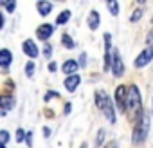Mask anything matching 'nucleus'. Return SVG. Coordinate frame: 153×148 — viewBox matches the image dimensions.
Returning <instances> with one entry per match:
<instances>
[{
	"label": "nucleus",
	"instance_id": "nucleus-1",
	"mask_svg": "<svg viewBox=\"0 0 153 148\" xmlns=\"http://www.w3.org/2000/svg\"><path fill=\"white\" fill-rule=\"evenodd\" d=\"M151 126V116L148 112H142L137 119H133V132H131V141L135 144H142L148 139Z\"/></svg>",
	"mask_w": 153,
	"mask_h": 148
},
{
	"label": "nucleus",
	"instance_id": "nucleus-2",
	"mask_svg": "<svg viewBox=\"0 0 153 148\" xmlns=\"http://www.w3.org/2000/svg\"><path fill=\"white\" fill-rule=\"evenodd\" d=\"M126 110L131 112V117L137 119L144 108H142V98H140V90L137 85H130L128 87V94H126Z\"/></svg>",
	"mask_w": 153,
	"mask_h": 148
},
{
	"label": "nucleus",
	"instance_id": "nucleus-3",
	"mask_svg": "<svg viewBox=\"0 0 153 148\" xmlns=\"http://www.w3.org/2000/svg\"><path fill=\"white\" fill-rule=\"evenodd\" d=\"M96 105L97 108L103 112V116L108 119V123H115V108H114V101L110 99L108 92L103 89V90H96Z\"/></svg>",
	"mask_w": 153,
	"mask_h": 148
},
{
	"label": "nucleus",
	"instance_id": "nucleus-4",
	"mask_svg": "<svg viewBox=\"0 0 153 148\" xmlns=\"http://www.w3.org/2000/svg\"><path fill=\"white\" fill-rule=\"evenodd\" d=\"M110 69H112V74L117 78H123L124 76V63H123V58H121V52L117 49L112 51V60H110Z\"/></svg>",
	"mask_w": 153,
	"mask_h": 148
},
{
	"label": "nucleus",
	"instance_id": "nucleus-5",
	"mask_svg": "<svg viewBox=\"0 0 153 148\" xmlns=\"http://www.w3.org/2000/svg\"><path fill=\"white\" fill-rule=\"evenodd\" d=\"M151 60H153V43H151V45H146V49H144L137 58H135L133 65H135L137 69H144Z\"/></svg>",
	"mask_w": 153,
	"mask_h": 148
},
{
	"label": "nucleus",
	"instance_id": "nucleus-6",
	"mask_svg": "<svg viewBox=\"0 0 153 148\" xmlns=\"http://www.w3.org/2000/svg\"><path fill=\"white\" fill-rule=\"evenodd\" d=\"M126 94H128V85H119L115 89L114 105H117V108L121 112H126Z\"/></svg>",
	"mask_w": 153,
	"mask_h": 148
},
{
	"label": "nucleus",
	"instance_id": "nucleus-7",
	"mask_svg": "<svg viewBox=\"0 0 153 148\" xmlns=\"http://www.w3.org/2000/svg\"><path fill=\"white\" fill-rule=\"evenodd\" d=\"M52 34H54V25H52V24H42V25H38V29H36V36H38V40H42V42H47Z\"/></svg>",
	"mask_w": 153,
	"mask_h": 148
},
{
	"label": "nucleus",
	"instance_id": "nucleus-8",
	"mask_svg": "<svg viewBox=\"0 0 153 148\" xmlns=\"http://www.w3.org/2000/svg\"><path fill=\"white\" fill-rule=\"evenodd\" d=\"M79 83H81V76H79V74H72V76H67L65 81H63L67 92H76V89L79 87Z\"/></svg>",
	"mask_w": 153,
	"mask_h": 148
},
{
	"label": "nucleus",
	"instance_id": "nucleus-9",
	"mask_svg": "<svg viewBox=\"0 0 153 148\" xmlns=\"http://www.w3.org/2000/svg\"><path fill=\"white\" fill-rule=\"evenodd\" d=\"M78 69H79V65H78V61H76V60H67V61H63V65H61V72L67 74V76L78 74Z\"/></svg>",
	"mask_w": 153,
	"mask_h": 148
},
{
	"label": "nucleus",
	"instance_id": "nucleus-10",
	"mask_svg": "<svg viewBox=\"0 0 153 148\" xmlns=\"http://www.w3.org/2000/svg\"><path fill=\"white\" fill-rule=\"evenodd\" d=\"M22 51H24V54L29 56V58H36V56H38V47H36V43H34L33 40H25V42L22 43Z\"/></svg>",
	"mask_w": 153,
	"mask_h": 148
},
{
	"label": "nucleus",
	"instance_id": "nucleus-11",
	"mask_svg": "<svg viewBox=\"0 0 153 148\" xmlns=\"http://www.w3.org/2000/svg\"><path fill=\"white\" fill-rule=\"evenodd\" d=\"M87 24H88V29H90V31H97V29H99L101 16H99V13H97L96 9L90 11V15H88V18H87Z\"/></svg>",
	"mask_w": 153,
	"mask_h": 148
},
{
	"label": "nucleus",
	"instance_id": "nucleus-12",
	"mask_svg": "<svg viewBox=\"0 0 153 148\" xmlns=\"http://www.w3.org/2000/svg\"><path fill=\"white\" fill-rule=\"evenodd\" d=\"M13 63V54L9 49H0V67L2 69H7L9 65Z\"/></svg>",
	"mask_w": 153,
	"mask_h": 148
},
{
	"label": "nucleus",
	"instance_id": "nucleus-13",
	"mask_svg": "<svg viewBox=\"0 0 153 148\" xmlns=\"http://www.w3.org/2000/svg\"><path fill=\"white\" fill-rule=\"evenodd\" d=\"M15 107V98L13 96H0V110L7 112Z\"/></svg>",
	"mask_w": 153,
	"mask_h": 148
},
{
	"label": "nucleus",
	"instance_id": "nucleus-14",
	"mask_svg": "<svg viewBox=\"0 0 153 148\" xmlns=\"http://www.w3.org/2000/svg\"><path fill=\"white\" fill-rule=\"evenodd\" d=\"M36 9L42 16H47L51 11H52V4L51 2H45V0H40V2H36Z\"/></svg>",
	"mask_w": 153,
	"mask_h": 148
},
{
	"label": "nucleus",
	"instance_id": "nucleus-15",
	"mask_svg": "<svg viewBox=\"0 0 153 148\" xmlns=\"http://www.w3.org/2000/svg\"><path fill=\"white\" fill-rule=\"evenodd\" d=\"M70 15H72V13H70L68 9L61 11V13H59V15L56 16V24H58V25H65V24H67V22L70 20Z\"/></svg>",
	"mask_w": 153,
	"mask_h": 148
},
{
	"label": "nucleus",
	"instance_id": "nucleus-16",
	"mask_svg": "<svg viewBox=\"0 0 153 148\" xmlns=\"http://www.w3.org/2000/svg\"><path fill=\"white\" fill-rule=\"evenodd\" d=\"M61 43H63L65 49H74V47H76V42L70 38V34H63V36H61Z\"/></svg>",
	"mask_w": 153,
	"mask_h": 148
},
{
	"label": "nucleus",
	"instance_id": "nucleus-17",
	"mask_svg": "<svg viewBox=\"0 0 153 148\" xmlns=\"http://www.w3.org/2000/svg\"><path fill=\"white\" fill-rule=\"evenodd\" d=\"M106 7H108V11H110L112 16H117V15H119V4L114 2V0H108V2H106Z\"/></svg>",
	"mask_w": 153,
	"mask_h": 148
},
{
	"label": "nucleus",
	"instance_id": "nucleus-18",
	"mask_svg": "<svg viewBox=\"0 0 153 148\" xmlns=\"http://www.w3.org/2000/svg\"><path fill=\"white\" fill-rule=\"evenodd\" d=\"M105 137H106V132L101 128L99 132H97V135H96V148H99L101 144H103V141H105Z\"/></svg>",
	"mask_w": 153,
	"mask_h": 148
},
{
	"label": "nucleus",
	"instance_id": "nucleus-19",
	"mask_svg": "<svg viewBox=\"0 0 153 148\" xmlns=\"http://www.w3.org/2000/svg\"><path fill=\"white\" fill-rule=\"evenodd\" d=\"M33 74H34V61H27L25 63V76L27 78H33Z\"/></svg>",
	"mask_w": 153,
	"mask_h": 148
},
{
	"label": "nucleus",
	"instance_id": "nucleus-20",
	"mask_svg": "<svg viewBox=\"0 0 153 148\" xmlns=\"http://www.w3.org/2000/svg\"><path fill=\"white\" fill-rule=\"evenodd\" d=\"M142 15H144V11H142L140 7H137V9L133 11V15L130 16V22H139V20L142 18Z\"/></svg>",
	"mask_w": 153,
	"mask_h": 148
},
{
	"label": "nucleus",
	"instance_id": "nucleus-21",
	"mask_svg": "<svg viewBox=\"0 0 153 148\" xmlns=\"http://www.w3.org/2000/svg\"><path fill=\"white\" fill-rule=\"evenodd\" d=\"M9 137H11V135H9L7 130H0V144H4V146H6L7 141H9Z\"/></svg>",
	"mask_w": 153,
	"mask_h": 148
},
{
	"label": "nucleus",
	"instance_id": "nucleus-22",
	"mask_svg": "<svg viewBox=\"0 0 153 148\" xmlns=\"http://www.w3.org/2000/svg\"><path fill=\"white\" fill-rule=\"evenodd\" d=\"M0 6H6V9H7L9 13H13L15 7H16V2H15V0H13V2H4V0H0Z\"/></svg>",
	"mask_w": 153,
	"mask_h": 148
},
{
	"label": "nucleus",
	"instance_id": "nucleus-23",
	"mask_svg": "<svg viewBox=\"0 0 153 148\" xmlns=\"http://www.w3.org/2000/svg\"><path fill=\"white\" fill-rule=\"evenodd\" d=\"M15 137H16V143H24V139H25V130H24V128H18Z\"/></svg>",
	"mask_w": 153,
	"mask_h": 148
},
{
	"label": "nucleus",
	"instance_id": "nucleus-24",
	"mask_svg": "<svg viewBox=\"0 0 153 148\" xmlns=\"http://www.w3.org/2000/svg\"><path fill=\"white\" fill-rule=\"evenodd\" d=\"M43 54H45V58H51V54H52V47H51L49 43H45V47H43Z\"/></svg>",
	"mask_w": 153,
	"mask_h": 148
},
{
	"label": "nucleus",
	"instance_id": "nucleus-25",
	"mask_svg": "<svg viewBox=\"0 0 153 148\" xmlns=\"http://www.w3.org/2000/svg\"><path fill=\"white\" fill-rule=\"evenodd\" d=\"M24 141H25V144H27V146H33V132H27Z\"/></svg>",
	"mask_w": 153,
	"mask_h": 148
},
{
	"label": "nucleus",
	"instance_id": "nucleus-26",
	"mask_svg": "<svg viewBox=\"0 0 153 148\" xmlns=\"http://www.w3.org/2000/svg\"><path fill=\"white\" fill-rule=\"evenodd\" d=\"M78 65H79V67H87V54H85V52L79 56V61H78Z\"/></svg>",
	"mask_w": 153,
	"mask_h": 148
},
{
	"label": "nucleus",
	"instance_id": "nucleus-27",
	"mask_svg": "<svg viewBox=\"0 0 153 148\" xmlns=\"http://www.w3.org/2000/svg\"><path fill=\"white\" fill-rule=\"evenodd\" d=\"M51 98H59V94H56V92H47V96H45V101H49Z\"/></svg>",
	"mask_w": 153,
	"mask_h": 148
},
{
	"label": "nucleus",
	"instance_id": "nucleus-28",
	"mask_svg": "<svg viewBox=\"0 0 153 148\" xmlns=\"http://www.w3.org/2000/svg\"><path fill=\"white\" fill-rule=\"evenodd\" d=\"M105 148H119V144H117V141H110Z\"/></svg>",
	"mask_w": 153,
	"mask_h": 148
},
{
	"label": "nucleus",
	"instance_id": "nucleus-29",
	"mask_svg": "<svg viewBox=\"0 0 153 148\" xmlns=\"http://www.w3.org/2000/svg\"><path fill=\"white\" fill-rule=\"evenodd\" d=\"M56 69H58V65H56V61H51V63H49V70H51V72H54Z\"/></svg>",
	"mask_w": 153,
	"mask_h": 148
},
{
	"label": "nucleus",
	"instance_id": "nucleus-30",
	"mask_svg": "<svg viewBox=\"0 0 153 148\" xmlns=\"http://www.w3.org/2000/svg\"><path fill=\"white\" fill-rule=\"evenodd\" d=\"M43 137H51V128H49V126L43 128Z\"/></svg>",
	"mask_w": 153,
	"mask_h": 148
},
{
	"label": "nucleus",
	"instance_id": "nucleus-31",
	"mask_svg": "<svg viewBox=\"0 0 153 148\" xmlns=\"http://www.w3.org/2000/svg\"><path fill=\"white\" fill-rule=\"evenodd\" d=\"M4 24H6V18H4V15H2V13H0V31H2Z\"/></svg>",
	"mask_w": 153,
	"mask_h": 148
},
{
	"label": "nucleus",
	"instance_id": "nucleus-32",
	"mask_svg": "<svg viewBox=\"0 0 153 148\" xmlns=\"http://www.w3.org/2000/svg\"><path fill=\"white\" fill-rule=\"evenodd\" d=\"M68 112H70V105L67 103V105H65V114H68Z\"/></svg>",
	"mask_w": 153,
	"mask_h": 148
},
{
	"label": "nucleus",
	"instance_id": "nucleus-33",
	"mask_svg": "<svg viewBox=\"0 0 153 148\" xmlns=\"http://www.w3.org/2000/svg\"><path fill=\"white\" fill-rule=\"evenodd\" d=\"M81 148H87V143H83V144H81Z\"/></svg>",
	"mask_w": 153,
	"mask_h": 148
},
{
	"label": "nucleus",
	"instance_id": "nucleus-34",
	"mask_svg": "<svg viewBox=\"0 0 153 148\" xmlns=\"http://www.w3.org/2000/svg\"><path fill=\"white\" fill-rule=\"evenodd\" d=\"M0 148H6V146H4V144H0Z\"/></svg>",
	"mask_w": 153,
	"mask_h": 148
},
{
	"label": "nucleus",
	"instance_id": "nucleus-35",
	"mask_svg": "<svg viewBox=\"0 0 153 148\" xmlns=\"http://www.w3.org/2000/svg\"><path fill=\"white\" fill-rule=\"evenodd\" d=\"M151 22H153V16H151Z\"/></svg>",
	"mask_w": 153,
	"mask_h": 148
}]
</instances>
